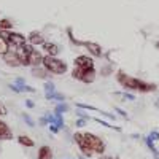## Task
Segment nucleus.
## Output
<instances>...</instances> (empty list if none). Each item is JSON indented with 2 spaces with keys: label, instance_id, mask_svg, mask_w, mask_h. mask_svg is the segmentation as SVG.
<instances>
[{
  "label": "nucleus",
  "instance_id": "11",
  "mask_svg": "<svg viewBox=\"0 0 159 159\" xmlns=\"http://www.w3.org/2000/svg\"><path fill=\"white\" fill-rule=\"evenodd\" d=\"M45 42H46V37L40 30H32L27 34V43H30L34 46H42Z\"/></svg>",
  "mask_w": 159,
  "mask_h": 159
},
{
  "label": "nucleus",
  "instance_id": "7",
  "mask_svg": "<svg viewBox=\"0 0 159 159\" xmlns=\"http://www.w3.org/2000/svg\"><path fill=\"white\" fill-rule=\"evenodd\" d=\"M83 48H86L88 54L92 56L94 59H100L105 54L102 45H99L97 42H92V40H84V42H83Z\"/></svg>",
  "mask_w": 159,
  "mask_h": 159
},
{
  "label": "nucleus",
  "instance_id": "17",
  "mask_svg": "<svg viewBox=\"0 0 159 159\" xmlns=\"http://www.w3.org/2000/svg\"><path fill=\"white\" fill-rule=\"evenodd\" d=\"M18 143L22 145V147H25V148H32V147H35V142H34L29 135H19V137H18Z\"/></svg>",
  "mask_w": 159,
  "mask_h": 159
},
{
  "label": "nucleus",
  "instance_id": "9",
  "mask_svg": "<svg viewBox=\"0 0 159 159\" xmlns=\"http://www.w3.org/2000/svg\"><path fill=\"white\" fill-rule=\"evenodd\" d=\"M73 65H75V67H80V69H97L94 57L89 56V54H80V56H76L75 61H73Z\"/></svg>",
  "mask_w": 159,
  "mask_h": 159
},
{
  "label": "nucleus",
  "instance_id": "28",
  "mask_svg": "<svg viewBox=\"0 0 159 159\" xmlns=\"http://www.w3.org/2000/svg\"><path fill=\"white\" fill-rule=\"evenodd\" d=\"M86 124V118H83V119H78V121H76V126L78 127H83Z\"/></svg>",
  "mask_w": 159,
  "mask_h": 159
},
{
  "label": "nucleus",
  "instance_id": "19",
  "mask_svg": "<svg viewBox=\"0 0 159 159\" xmlns=\"http://www.w3.org/2000/svg\"><path fill=\"white\" fill-rule=\"evenodd\" d=\"M145 143H147V147H148V148H150V151L153 153L154 159H159V151H157V148L154 147V142H153L150 137H147V139H145Z\"/></svg>",
  "mask_w": 159,
  "mask_h": 159
},
{
  "label": "nucleus",
  "instance_id": "14",
  "mask_svg": "<svg viewBox=\"0 0 159 159\" xmlns=\"http://www.w3.org/2000/svg\"><path fill=\"white\" fill-rule=\"evenodd\" d=\"M45 52L43 51H38L37 48H34V51L30 52V57H29V67H37V65H42Z\"/></svg>",
  "mask_w": 159,
  "mask_h": 159
},
{
  "label": "nucleus",
  "instance_id": "13",
  "mask_svg": "<svg viewBox=\"0 0 159 159\" xmlns=\"http://www.w3.org/2000/svg\"><path fill=\"white\" fill-rule=\"evenodd\" d=\"M8 140H13V132H11V127L0 119V142H8Z\"/></svg>",
  "mask_w": 159,
  "mask_h": 159
},
{
  "label": "nucleus",
  "instance_id": "5",
  "mask_svg": "<svg viewBox=\"0 0 159 159\" xmlns=\"http://www.w3.org/2000/svg\"><path fill=\"white\" fill-rule=\"evenodd\" d=\"M0 37H2L5 42L10 45V48H19L24 43H27V35L22 32H16V30H3L0 32Z\"/></svg>",
  "mask_w": 159,
  "mask_h": 159
},
{
  "label": "nucleus",
  "instance_id": "8",
  "mask_svg": "<svg viewBox=\"0 0 159 159\" xmlns=\"http://www.w3.org/2000/svg\"><path fill=\"white\" fill-rule=\"evenodd\" d=\"M34 48H37V46H34L30 43H24L22 46L16 48V52L19 56V61L22 64V67H29V57H30V52L34 51Z\"/></svg>",
  "mask_w": 159,
  "mask_h": 159
},
{
  "label": "nucleus",
  "instance_id": "3",
  "mask_svg": "<svg viewBox=\"0 0 159 159\" xmlns=\"http://www.w3.org/2000/svg\"><path fill=\"white\" fill-rule=\"evenodd\" d=\"M42 65L49 72V75H54V76H61L65 75L69 72V64L65 62L64 59H61L59 56H43Z\"/></svg>",
  "mask_w": 159,
  "mask_h": 159
},
{
  "label": "nucleus",
  "instance_id": "27",
  "mask_svg": "<svg viewBox=\"0 0 159 159\" xmlns=\"http://www.w3.org/2000/svg\"><path fill=\"white\" fill-rule=\"evenodd\" d=\"M22 116H24V119H25V123H27L29 126H34V121H32V119L29 118V115H25V113H24Z\"/></svg>",
  "mask_w": 159,
  "mask_h": 159
},
{
  "label": "nucleus",
  "instance_id": "15",
  "mask_svg": "<svg viewBox=\"0 0 159 159\" xmlns=\"http://www.w3.org/2000/svg\"><path fill=\"white\" fill-rule=\"evenodd\" d=\"M54 154H52V150L48 145H42L37 151V159H52Z\"/></svg>",
  "mask_w": 159,
  "mask_h": 159
},
{
  "label": "nucleus",
  "instance_id": "29",
  "mask_svg": "<svg viewBox=\"0 0 159 159\" xmlns=\"http://www.w3.org/2000/svg\"><path fill=\"white\" fill-rule=\"evenodd\" d=\"M25 105H27L29 108H34V107H35V103H34L32 100H25Z\"/></svg>",
  "mask_w": 159,
  "mask_h": 159
},
{
  "label": "nucleus",
  "instance_id": "12",
  "mask_svg": "<svg viewBox=\"0 0 159 159\" xmlns=\"http://www.w3.org/2000/svg\"><path fill=\"white\" fill-rule=\"evenodd\" d=\"M30 73L35 76V78H38V80H43V81H48V80L51 78V75H49V72L43 67V65H37V67H30Z\"/></svg>",
  "mask_w": 159,
  "mask_h": 159
},
{
  "label": "nucleus",
  "instance_id": "6",
  "mask_svg": "<svg viewBox=\"0 0 159 159\" xmlns=\"http://www.w3.org/2000/svg\"><path fill=\"white\" fill-rule=\"evenodd\" d=\"M3 61L5 65H8V67L11 69H18V67H22V64L19 61V56H18V52H16V48H10L3 56H0Z\"/></svg>",
  "mask_w": 159,
  "mask_h": 159
},
{
  "label": "nucleus",
  "instance_id": "25",
  "mask_svg": "<svg viewBox=\"0 0 159 159\" xmlns=\"http://www.w3.org/2000/svg\"><path fill=\"white\" fill-rule=\"evenodd\" d=\"M148 137H150L153 142H159V132H157V130H151Z\"/></svg>",
  "mask_w": 159,
  "mask_h": 159
},
{
  "label": "nucleus",
  "instance_id": "20",
  "mask_svg": "<svg viewBox=\"0 0 159 159\" xmlns=\"http://www.w3.org/2000/svg\"><path fill=\"white\" fill-rule=\"evenodd\" d=\"M67 37H69V40H70L72 45H75V46H83V42H81V40L75 38V35L72 34V27H67Z\"/></svg>",
  "mask_w": 159,
  "mask_h": 159
},
{
  "label": "nucleus",
  "instance_id": "21",
  "mask_svg": "<svg viewBox=\"0 0 159 159\" xmlns=\"http://www.w3.org/2000/svg\"><path fill=\"white\" fill-rule=\"evenodd\" d=\"M8 49H10V45L5 42V40H3L2 37H0V56H3Z\"/></svg>",
  "mask_w": 159,
  "mask_h": 159
},
{
  "label": "nucleus",
  "instance_id": "32",
  "mask_svg": "<svg viewBox=\"0 0 159 159\" xmlns=\"http://www.w3.org/2000/svg\"><path fill=\"white\" fill-rule=\"evenodd\" d=\"M156 107H157V108H159V99H157V100H156Z\"/></svg>",
  "mask_w": 159,
  "mask_h": 159
},
{
  "label": "nucleus",
  "instance_id": "1",
  "mask_svg": "<svg viewBox=\"0 0 159 159\" xmlns=\"http://www.w3.org/2000/svg\"><path fill=\"white\" fill-rule=\"evenodd\" d=\"M73 140L76 143V147L80 148L83 156L86 157H92L94 154L103 156L105 150H107V145L105 142L96 135L92 132H81V130H76L73 134Z\"/></svg>",
  "mask_w": 159,
  "mask_h": 159
},
{
  "label": "nucleus",
  "instance_id": "31",
  "mask_svg": "<svg viewBox=\"0 0 159 159\" xmlns=\"http://www.w3.org/2000/svg\"><path fill=\"white\" fill-rule=\"evenodd\" d=\"M154 46H156V49H159V40L156 42V45H154Z\"/></svg>",
  "mask_w": 159,
  "mask_h": 159
},
{
  "label": "nucleus",
  "instance_id": "2",
  "mask_svg": "<svg viewBox=\"0 0 159 159\" xmlns=\"http://www.w3.org/2000/svg\"><path fill=\"white\" fill-rule=\"evenodd\" d=\"M116 78V83L121 86L126 91L130 92H139V94H150V92L157 91V84L156 83H150V81H145L142 78L137 76H132L129 73H126L124 70H118L115 73Z\"/></svg>",
  "mask_w": 159,
  "mask_h": 159
},
{
  "label": "nucleus",
  "instance_id": "10",
  "mask_svg": "<svg viewBox=\"0 0 159 159\" xmlns=\"http://www.w3.org/2000/svg\"><path fill=\"white\" fill-rule=\"evenodd\" d=\"M42 51L48 56H59L61 54V46L56 42H51V40H46V42L42 45Z\"/></svg>",
  "mask_w": 159,
  "mask_h": 159
},
{
  "label": "nucleus",
  "instance_id": "4",
  "mask_svg": "<svg viewBox=\"0 0 159 159\" xmlns=\"http://www.w3.org/2000/svg\"><path fill=\"white\" fill-rule=\"evenodd\" d=\"M72 78L76 81L83 83V84H92L97 80V69H80V67H73L70 72Z\"/></svg>",
  "mask_w": 159,
  "mask_h": 159
},
{
  "label": "nucleus",
  "instance_id": "23",
  "mask_svg": "<svg viewBox=\"0 0 159 159\" xmlns=\"http://www.w3.org/2000/svg\"><path fill=\"white\" fill-rule=\"evenodd\" d=\"M67 110H69V107H67V105H65V103L62 102V103H57V105H56V110H54V113L62 115L64 111H67Z\"/></svg>",
  "mask_w": 159,
  "mask_h": 159
},
{
  "label": "nucleus",
  "instance_id": "22",
  "mask_svg": "<svg viewBox=\"0 0 159 159\" xmlns=\"http://www.w3.org/2000/svg\"><path fill=\"white\" fill-rule=\"evenodd\" d=\"M45 91H46V94H51V92H54V91H56V86H54V83H52V81H49V80H48V81L45 83Z\"/></svg>",
  "mask_w": 159,
  "mask_h": 159
},
{
  "label": "nucleus",
  "instance_id": "26",
  "mask_svg": "<svg viewBox=\"0 0 159 159\" xmlns=\"http://www.w3.org/2000/svg\"><path fill=\"white\" fill-rule=\"evenodd\" d=\"M8 115V108L5 107V103L0 102V116H7Z\"/></svg>",
  "mask_w": 159,
  "mask_h": 159
},
{
  "label": "nucleus",
  "instance_id": "30",
  "mask_svg": "<svg viewBox=\"0 0 159 159\" xmlns=\"http://www.w3.org/2000/svg\"><path fill=\"white\" fill-rule=\"evenodd\" d=\"M116 111H118V113H119V115H123V116H124V118H127V113H126V111H124V110H121V108H116Z\"/></svg>",
  "mask_w": 159,
  "mask_h": 159
},
{
  "label": "nucleus",
  "instance_id": "33",
  "mask_svg": "<svg viewBox=\"0 0 159 159\" xmlns=\"http://www.w3.org/2000/svg\"><path fill=\"white\" fill-rule=\"evenodd\" d=\"M81 159H83V157H81Z\"/></svg>",
  "mask_w": 159,
  "mask_h": 159
},
{
  "label": "nucleus",
  "instance_id": "16",
  "mask_svg": "<svg viewBox=\"0 0 159 159\" xmlns=\"http://www.w3.org/2000/svg\"><path fill=\"white\" fill-rule=\"evenodd\" d=\"M13 27H15V22H13L10 18H0V32L11 30Z\"/></svg>",
  "mask_w": 159,
  "mask_h": 159
},
{
  "label": "nucleus",
  "instance_id": "18",
  "mask_svg": "<svg viewBox=\"0 0 159 159\" xmlns=\"http://www.w3.org/2000/svg\"><path fill=\"white\" fill-rule=\"evenodd\" d=\"M113 73V65L111 64H105V65H102V67L99 69V75L102 76V78H107V76H110Z\"/></svg>",
  "mask_w": 159,
  "mask_h": 159
},
{
  "label": "nucleus",
  "instance_id": "24",
  "mask_svg": "<svg viewBox=\"0 0 159 159\" xmlns=\"http://www.w3.org/2000/svg\"><path fill=\"white\" fill-rule=\"evenodd\" d=\"M116 96H121L123 99H127V100H135V96L130 94V92H121V94H116Z\"/></svg>",
  "mask_w": 159,
  "mask_h": 159
}]
</instances>
